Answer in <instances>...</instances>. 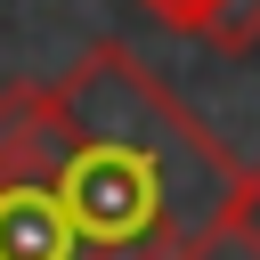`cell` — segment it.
<instances>
[{"label": "cell", "mask_w": 260, "mask_h": 260, "mask_svg": "<svg viewBox=\"0 0 260 260\" xmlns=\"http://www.w3.org/2000/svg\"><path fill=\"white\" fill-rule=\"evenodd\" d=\"M203 49H219V57H244V49H260V0H211V16H203V32H195Z\"/></svg>", "instance_id": "7a4b0ae2"}, {"label": "cell", "mask_w": 260, "mask_h": 260, "mask_svg": "<svg viewBox=\"0 0 260 260\" xmlns=\"http://www.w3.org/2000/svg\"><path fill=\"white\" fill-rule=\"evenodd\" d=\"M146 8H154L171 32H187V41H195V32H203V16H211V0H146Z\"/></svg>", "instance_id": "277c9868"}, {"label": "cell", "mask_w": 260, "mask_h": 260, "mask_svg": "<svg viewBox=\"0 0 260 260\" xmlns=\"http://www.w3.org/2000/svg\"><path fill=\"white\" fill-rule=\"evenodd\" d=\"M228 236L260 260V162H244V171H236V195H228Z\"/></svg>", "instance_id": "3957f363"}, {"label": "cell", "mask_w": 260, "mask_h": 260, "mask_svg": "<svg viewBox=\"0 0 260 260\" xmlns=\"http://www.w3.org/2000/svg\"><path fill=\"white\" fill-rule=\"evenodd\" d=\"M73 114V154L57 171V195L81 228V244L106 252H179L203 260L228 236L236 162L228 146L179 106L162 73H146L138 49L98 41L57 81Z\"/></svg>", "instance_id": "6da1fadb"}]
</instances>
